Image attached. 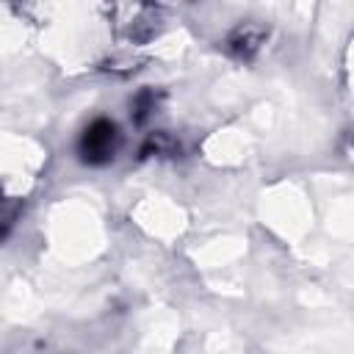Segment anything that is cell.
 <instances>
[{"label":"cell","mask_w":354,"mask_h":354,"mask_svg":"<svg viewBox=\"0 0 354 354\" xmlns=\"http://www.w3.org/2000/svg\"><path fill=\"white\" fill-rule=\"evenodd\" d=\"M119 147H122L119 124L113 119H105V116L91 119L83 127V133L77 136V158L86 166H105V163H111L119 155Z\"/></svg>","instance_id":"obj_1"},{"label":"cell","mask_w":354,"mask_h":354,"mask_svg":"<svg viewBox=\"0 0 354 354\" xmlns=\"http://www.w3.org/2000/svg\"><path fill=\"white\" fill-rule=\"evenodd\" d=\"M17 213H19V202L11 199V196H6V194L0 191V241H3V238L8 235V230L14 227Z\"/></svg>","instance_id":"obj_2"}]
</instances>
